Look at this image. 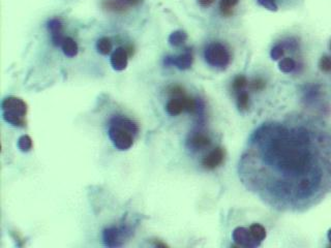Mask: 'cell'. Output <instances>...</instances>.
Segmentation results:
<instances>
[{
	"mask_svg": "<svg viewBox=\"0 0 331 248\" xmlns=\"http://www.w3.org/2000/svg\"><path fill=\"white\" fill-rule=\"evenodd\" d=\"M238 173L272 209H311L331 193V126L299 116L268 120L249 135Z\"/></svg>",
	"mask_w": 331,
	"mask_h": 248,
	"instance_id": "6da1fadb",
	"label": "cell"
},
{
	"mask_svg": "<svg viewBox=\"0 0 331 248\" xmlns=\"http://www.w3.org/2000/svg\"><path fill=\"white\" fill-rule=\"evenodd\" d=\"M139 132L138 124L132 119L117 115L111 118L109 123L108 134L112 144L119 151L132 148L133 137Z\"/></svg>",
	"mask_w": 331,
	"mask_h": 248,
	"instance_id": "7a4b0ae2",
	"label": "cell"
},
{
	"mask_svg": "<svg viewBox=\"0 0 331 248\" xmlns=\"http://www.w3.org/2000/svg\"><path fill=\"white\" fill-rule=\"evenodd\" d=\"M3 120L13 126L24 127L26 125L27 103L20 98L9 97L1 102Z\"/></svg>",
	"mask_w": 331,
	"mask_h": 248,
	"instance_id": "3957f363",
	"label": "cell"
},
{
	"mask_svg": "<svg viewBox=\"0 0 331 248\" xmlns=\"http://www.w3.org/2000/svg\"><path fill=\"white\" fill-rule=\"evenodd\" d=\"M204 57L208 65L218 69H225L231 62V54L226 46L220 43L209 44L204 52Z\"/></svg>",
	"mask_w": 331,
	"mask_h": 248,
	"instance_id": "277c9868",
	"label": "cell"
},
{
	"mask_svg": "<svg viewBox=\"0 0 331 248\" xmlns=\"http://www.w3.org/2000/svg\"><path fill=\"white\" fill-rule=\"evenodd\" d=\"M132 230L128 226L110 227L102 231V241L107 247L115 248L124 244V240L130 238Z\"/></svg>",
	"mask_w": 331,
	"mask_h": 248,
	"instance_id": "5b68a950",
	"label": "cell"
},
{
	"mask_svg": "<svg viewBox=\"0 0 331 248\" xmlns=\"http://www.w3.org/2000/svg\"><path fill=\"white\" fill-rule=\"evenodd\" d=\"M193 61H194L193 52L191 50H186L183 54L180 55L166 56L164 58V65L166 66H175L177 68L181 70H185L191 68V66H193Z\"/></svg>",
	"mask_w": 331,
	"mask_h": 248,
	"instance_id": "8992f818",
	"label": "cell"
},
{
	"mask_svg": "<svg viewBox=\"0 0 331 248\" xmlns=\"http://www.w3.org/2000/svg\"><path fill=\"white\" fill-rule=\"evenodd\" d=\"M232 238L234 242L238 246L242 247H248V248H256L261 245V242L257 241V240L250 234L249 229H246L242 227L236 228L233 231Z\"/></svg>",
	"mask_w": 331,
	"mask_h": 248,
	"instance_id": "52a82bcc",
	"label": "cell"
},
{
	"mask_svg": "<svg viewBox=\"0 0 331 248\" xmlns=\"http://www.w3.org/2000/svg\"><path fill=\"white\" fill-rule=\"evenodd\" d=\"M47 27H48V31L51 34L53 45L56 47H61L66 38V36L64 35V24H62L61 20L58 18L51 19L48 22Z\"/></svg>",
	"mask_w": 331,
	"mask_h": 248,
	"instance_id": "ba28073f",
	"label": "cell"
},
{
	"mask_svg": "<svg viewBox=\"0 0 331 248\" xmlns=\"http://www.w3.org/2000/svg\"><path fill=\"white\" fill-rule=\"evenodd\" d=\"M225 158V151L223 148H215L214 151L205 156L202 161V165L207 170H214L218 165H222Z\"/></svg>",
	"mask_w": 331,
	"mask_h": 248,
	"instance_id": "9c48e42d",
	"label": "cell"
},
{
	"mask_svg": "<svg viewBox=\"0 0 331 248\" xmlns=\"http://www.w3.org/2000/svg\"><path fill=\"white\" fill-rule=\"evenodd\" d=\"M129 53L125 48H118L111 55V66L117 70L121 71L127 68L129 63Z\"/></svg>",
	"mask_w": 331,
	"mask_h": 248,
	"instance_id": "30bf717a",
	"label": "cell"
},
{
	"mask_svg": "<svg viewBox=\"0 0 331 248\" xmlns=\"http://www.w3.org/2000/svg\"><path fill=\"white\" fill-rule=\"evenodd\" d=\"M187 144L188 146L194 150H201L209 147L211 144V140L208 135L198 132L191 135L190 139L187 140Z\"/></svg>",
	"mask_w": 331,
	"mask_h": 248,
	"instance_id": "8fae6325",
	"label": "cell"
},
{
	"mask_svg": "<svg viewBox=\"0 0 331 248\" xmlns=\"http://www.w3.org/2000/svg\"><path fill=\"white\" fill-rule=\"evenodd\" d=\"M184 95L185 93L180 95V97L170 99V100L167 102V106H166V110H167L168 114L172 116H177L182 113L183 111H185L184 100H183Z\"/></svg>",
	"mask_w": 331,
	"mask_h": 248,
	"instance_id": "7c38bea8",
	"label": "cell"
},
{
	"mask_svg": "<svg viewBox=\"0 0 331 248\" xmlns=\"http://www.w3.org/2000/svg\"><path fill=\"white\" fill-rule=\"evenodd\" d=\"M62 48V51H64L65 55L67 56V57H75V56L78 55L79 52V48L77 43L75 42V39L72 37H66L64 43L61 45Z\"/></svg>",
	"mask_w": 331,
	"mask_h": 248,
	"instance_id": "4fadbf2b",
	"label": "cell"
},
{
	"mask_svg": "<svg viewBox=\"0 0 331 248\" xmlns=\"http://www.w3.org/2000/svg\"><path fill=\"white\" fill-rule=\"evenodd\" d=\"M187 39V33L183 30H176L169 36V44L174 47H179L185 43Z\"/></svg>",
	"mask_w": 331,
	"mask_h": 248,
	"instance_id": "5bb4252c",
	"label": "cell"
},
{
	"mask_svg": "<svg viewBox=\"0 0 331 248\" xmlns=\"http://www.w3.org/2000/svg\"><path fill=\"white\" fill-rule=\"evenodd\" d=\"M239 0H220L219 11L223 16L229 17L233 14L234 7L238 4Z\"/></svg>",
	"mask_w": 331,
	"mask_h": 248,
	"instance_id": "9a60e30c",
	"label": "cell"
},
{
	"mask_svg": "<svg viewBox=\"0 0 331 248\" xmlns=\"http://www.w3.org/2000/svg\"><path fill=\"white\" fill-rule=\"evenodd\" d=\"M112 42L109 37H101L97 43V49L101 55H108L112 51Z\"/></svg>",
	"mask_w": 331,
	"mask_h": 248,
	"instance_id": "2e32d148",
	"label": "cell"
},
{
	"mask_svg": "<svg viewBox=\"0 0 331 248\" xmlns=\"http://www.w3.org/2000/svg\"><path fill=\"white\" fill-rule=\"evenodd\" d=\"M250 234L253 235V237L259 242H262L263 240L266 238V230L265 228L260 225V223H254L249 227Z\"/></svg>",
	"mask_w": 331,
	"mask_h": 248,
	"instance_id": "e0dca14e",
	"label": "cell"
},
{
	"mask_svg": "<svg viewBox=\"0 0 331 248\" xmlns=\"http://www.w3.org/2000/svg\"><path fill=\"white\" fill-rule=\"evenodd\" d=\"M295 67H296V62L294 61V59L290 57L282 58L279 63L280 70L285 74L292 73V71L295 69Z\"/></svg>",
	"mask_w": 331,
	"mask_h": 248,
	"instance_id": "ac0fdd59",
	"label": "cell"
},
{
	"mask_svg": "<svg viewBox=\"0 0 331 248\" xmlns=\"http://www.w3.org/2000/svg\"><path fill=\"white\" fill-rule=\"evenodd\" d=\"M33 147V139H31L29 135L24 134L22 137L19 138L18 140V148L21 152H29Z\"/></svg>",
	"mask_w": 331,
	"mask_h": 248,
	"instance_id": "d6986e66",
	"label": "cell"
},
{
	"mask_svg": "<svg viewBox=\"0 0 331 248\" xmlns=\"http://www.w3.org/2000/svg\"><path fill=\"white\" fill-rule=\"evenodd\" d=\"M248 102H249V98L248 94L242 90L237 93V106L240 111H246L248 108Z\"/></svg>",
	"mask_w": 331,
	"mask_h": 248,
	"instance_id": "ffe728a7",
	"label": "cell"
},
{
	"mask_svg": "<svg viewBox=\"0 0 331 248\" xmlns=\"http://www.w3.org/2000/svg\"><path fill=\"white\" fill-rule=\"evenodd\" d=\"M247 85H248L247 78L244 76H238L234 79V81L232 83V88L236 93H238L242 91L244 88L247 87Z\"/></svg>",
	"mask_w": 331,
	"mask_h": 248,
	"instance_id": "44dd1931",
	"label": "cell"
},
{
	"mask_svg": "<svg viewBox=\"0 0 331 248\" xmlns=\"http://www.w3.org/2000/svg\"><path fill=\"white\" fill-rule=\"evenodd\" d=\"M271 58L273 60H280L283 57V55H285V47L282 45H277L272 48L271 50Z\"/></svg>",
	"mask_w": 331,
	"mask_h": 248,
	"instance_id": "7402d4cb",
	"label": "cell"
},
{
	"mask_svg": "<svg viewBox=\"0 0 331 248\" xmlns=\"http://www.w3.org/2000/svg\"><path fill=\"white\" fill-rule=\"evenodd\" d=\"M320 69L324 73H329L331 71V56H323L319 63Z\"/></svg>",
	"mask_w": 331,
	"mask_h": 248,
	"instance_id": "603a6c76",
	"label": "cell"
},
{
	"mask_svg": "<svg viewBox=\"0 0 331 248\" xmlns=\"http://www.w3.org/2000/svg\"><path fill=\"white\" fill-rule=\"evenodd\" d=\"M258 3L260 5H262L263 7H265V9L268 11H271V12L278 11L277 0H258Z\"/></svg>",
	"mask_w": 331,
	"mask_h": 248,
	"instance_id": "cb8c5ba5",
	"label": "cell"
},
{
	"mask_svg": "<svg viewBox=\"0 0 331 248\" xmlns=\"http://www.w3.org/2000/svg\"><path fill=\"white\" fill-rule=\"evenodd\" d=\"M264 87H265V81H264L263 79H261V78H257V79L254 80L253 82L250 83V88L254 91L262 90V89H264Z\"/></svg>",
	"mask_w": 331,
	"mask_h": 248,
	"instance_id": "d4e9b609",
	"label": "cell"
},
{
	"mask_svg": "<svg viewBox=\"0 0 331 248\" xmlns=\"http://www.w3.org/2000/svg\"><path fill=\"white\" fill-rule=\"evenodd\" d=\"M117 1H119L121 4L127 7V9H130V7L140 4L142 2V0H117Z\"/></svg>",
	"mask_w": 331,
	"mask_h": 248,
	"instance_id": "484cf974",
	"label": "cell"
},
{
	"mask_svg": "<svg viewBox=\"0 0 331 248\" xmlns=\"http://www.w3.org/2000/svg\"><path fill=\"white\" fill-rule=\"evenodd\" d=\"M198 2L201 6L207 7V6H210L212 3H214L215 0H198Z\"/></svg>",
	"mask_w": 331,
	"mask_h": 248,
	"instance_id": "4316f807",
	"label": "cell"
},
{
	"mask_svg": "<svg viewBox=\"0 0 331 248\" xmlns=\"http://www.w3.org/2000/svg\"><path fill=\"white\" fill-rule=\"evenodd\" d=\"M154 245H155V246H157V247H168V245H167V244H165V243H163V242H160V241H156V242L154 243Z\"/></svg>",
	"mask_w": 331,
	"mask_h": 248,
	"instance_id": "83f0119b",
	"label": "cell"
},
{
	"mask_svg": "<svg viewBox=\"0 0 331 248\" xmlns=\"http://www.w3.org/2000/svg\"><path fill=\"white\" fill-rule=\"evenodd\" d=\"M327 237H328V240L331 242V229L328 231V234H327Z\"/></svg>",
	"mask_w": 331,
	"mask_h": 248,
	"instance_id": "f1b7e54d",
	"label": "cell"
},
{
	"mask_svg": "<svg viewBox=\"0 0 331 248\" xmlns=\"http://www.w3.org/2000/svg\"><path fill=\"white\" fill-rule=\"evenodd\" d=\"M330 50H331V42H330Z\"/></svg>",
	"mask_w": 331,
	"mask_h": 248,
	"instance_id": "f546056e",
	"label": "cell"
}]
</instances>
